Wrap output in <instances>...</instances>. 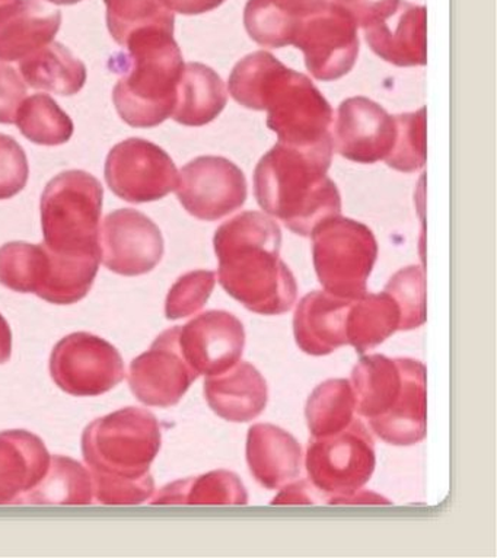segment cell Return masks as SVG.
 Returning <instances> with one entry per match:
<instances>
[{
  "mask_svg": "<svg viewBox=\"0 0 497 558\" xmlns=\"http://www.w3.org/2000/svg\"><path fill=\"white\" fill-rule=\"evenodd\" d=\"M94 501L93 477L80 462L68 457H50L45 478L21 504L89 505Z\"/></svg>",
  "mask_w": 497,
  "mask_h": 558,
  "instance_id": "30",
  "label": "cell"
},
{
  "mask_svg": "<svg viewBox=\"0 0 497 558\" xmlns=\"http://www.w3.org/2000/svg\"><path fill=\"white\" fill-rule=\"evenodd\" d=\"M354 411L387 444L416 445L426 436V369L413 359L362 357L352 374Z\"/></svg>",
  "mask_w": 497,
  "mask_h": 558,
  "instance_id": "5",
  "label": "cell"
},
{
  "mask_svg": "<svg viewBox=\"0 0 497 558\" xmlns=\"http://www.w3.org/2000/svg\"><path fill=\"white\" fill-rule=\"evenodd\" d=\"M396 136V117L369 98H349L337 110L332 149L357 163L386 161Z\"/></svg>",
  "mask_w": 497,
  "mask_h": 558,
  "instance_id": "17",
  "label": "cell"
},
{
  "mask_svg": "<svg viewBox=\"0 0 497 558\" xmlns=\"http://www.w3.org/2000/svg\"><path fill=\"white\" fill-rule=\"evenodd\" d=\"M104 266L120 276H142L162 259L163 238L157 225L141 211H111L99 228Z\"/></svg>",
  "mask_w": 497,
  "mask_h": 558,
  "instance_id": "15",
  "label": "cell"
},
{
  "mask_svg": "<svg viewBox=\"0 0 497 558\" xmlns=\"http://www.w3.org/2000/svg\"><path fill=\"white\" fill-rule=\"evenodd\" d=\"M62 14L40 0H15L0 14V62H21L53 43Z\"/></svg>",
  "mask_w": 497,
  "mask_h": 558,
  "instance_id": "21",
  "label": "cell"
},
{
  "mask_svg": "<svg viewBox=\"0 0 497 558\" xmlns=\"http://www.w3.org/2000/svg\"><path fill=\"white\" fill-rule=\"evenodd\" d=\"M27 97V86L20 73L0 63V124L15 123L16 112Z\"/></svg>",
  "mask_w": 497,
  "mask_h": 558,
  "instance_id": "39",
  "label": "cell"
},
{
  "mask_svg": "<svg viewBox=\"0 0 497 558\" xmlns=\"http://www.w3.org/2000/svg\"><path fill=\"white\" fill-rule=\"evenodd\" d=\"M15 0H0V14L7 10L8 7H11Z\"/></svg>",
  "mask_w": 497,
  "mask_h": 558,
  "instance_id": "45",
  "label": "cell"
},
{
  "mask_svg": "<svg viewBox=\"0 0 497 558\" xmlns=\"http://www.w3.org/2000/svg\"><path fill=\"white\" fill-rule=\"evenodd\" d=\"M216 284L214 271L196 270L181 276L168 293V319H181L198 313L209 301Z\"/></svg>",
  "mask_w": 497,
  "mask_h": 558,
  "instance_id": "36",
  "label": "cell"
},
{
  "mask_svg": "<svg viewBox=\"0 0 497 558\" xmlns=\"http://www.w3.org/2000/svg\"><path fill=\"white\" fill-rule=\"evenodd\" d=\"M227 86L214 69L202 63L184 64L172 119L189 128L209 124L227 106Z\"/></svg>",
  "mask_w": 497,
  "mask_h": 558,
  "instance_id": "26",
  "label": "cell"
},
{
  "mask_svg": "<svg viewBox=\"0 0 497 558\" xmlns=\"http://www.w3.org/2000/svg\"><path fill=\"white\" fill-rule=\"evenodd\" d=\"M161 2L177 14L198 15L216 10L225 0H161Z\"/></svg>",
  "mask_w": 497,
  "mask_h": 558,
  "instance_id": "41",
  "label": "cell"
},
{
  "mask_svg": "<svg viewBox=\"0 0 497 558\" xmlns=\"http://www.w3.org/2000/svg\"><path fill=\"white\" fill-rule=\"evenodd\" d=\"M47 2L54 3V5H75L81 0H47Z\"/></svg>",
  "mask_w": 497,
  "mask_h": 558,
  "instance_id": "44",
  "label": "cell"
},
{
  "mask_svg": "<svg viewBox=\"0 0 497 558\" xmlns=\"http://www.w3.org/2000/svg\"><path fill=\"white\" fill-rule=\"evenodd\" d=\"M348 11L357 27L377 23L390 16L400 7L401 0H332Z\"/></svg>",
  "mask_w": 497,
  "mask_h": 558,
  "instance_id": "40",
  "label": "cell"
},
{
  "mask_svg": "<svg viewBox=\"0 0 497 558\" xmlns=\"http://www.w3.org/2000/svg\"><path fill=\"white\" fill-rule=\"evenodd\" d=\"M104 190L85 171H66L47 184L41 196L45 245L62 257H99Z\"/></svg>",
  "mask_w": 497,
  "mask_h": 558,
  "instance_id": "7",
  "label": "cell"
},
{
  "mask_svg": "<svg viewBox=\"0 0 497 558\" xmlns=\"http://www.w3.org/2000/svg\"><path fill=\"white\" fill-rule=\"evenodd\" d=\"M198 378L180 349V327L163 331L148 352L132 362L129 385L141 402L168 409L179 404Z\"/></svg>",
  "mask_w": 497,
  "mask_h": 558,
  "instance_id": "16",
  "label": "cell"
},
{
  "mask_svg": "<svg viewBox=\"0 0 497 558\" xmlns=\"http://www.w3.org/2000/svg\"><path fill=\"white\" fill-rule=\"evenodd\" d=\"M219 283L246 310L260 315L288 313L295 304V277L280 259L282 231L260 211H244L215 233Z\"/></svg>",
  "mask_w": 497,
  "mask_h": 558,
  "instance_id": "1",
  "label": "cell"
},
{
  "mask_svg": "<svg viewBox=\"0 0 497 558\" xmlns=\"http://www.w3.org/2000/svg\"><path fill=\"white\" fill-rule=\"evenodd\" d=\"M246 461L254 478L275 490L301 473L302 449L287 430L274 425H256L246 438Z\"/></svg>",
  "mask_w": 497,
  "mask_h": 558,
  "instance_id": "24",
  "label": "cell"
},
{
  "mask_svg": "<svg viewBox=\"0 0 497 558\" xmlns=\"http://www.w3.org/2000/svg\"><path fill=\"white\" fill-rule=\"evenodd\" d=\"M244 326L235 315L209 311L180 328L181 353L197 375H218L240 362Z\"/></svg>",
  "mask_w": 497,
  "mask_h": 558,
  "instance_id": "18",
  "label": "cell"
},
{
  "mask_svg": "<svg viewBox=\"0 0 497 558\" xmlns=\"http://www.w3.org/2000/svg\"><path fill=\"white\" fill-rule=\"evenodd\" d=\"M352 300L328 292H311L298 305L293 331L298 345L313 356H326L348 343Z\"/></svg>",
  "mask_w": 497,
  "mask_h": 558,
  "instance_id": "20",
  "label": "cell"
},
{
  "mask_svg": "<svg viewBox=\"0 0 497 558\" xmlns=\"http://www.w3.org/2000/svg\"><path fill=\"white\" fill-rule=\"evenodd\" d=\"M244 484L229 471H211L196 478L180 480L158 492L154 505H245Z\"/></svg>",
  "mask_w": 497,
  "mask_h": 558,
  "instance_id": "29",
  "label": "cell"
},
{
  "mask_svg": "<svg viewBox=\"0 0 497 558\" xmlns=\"http://www.w3.org/2000/svg\"><path fill=\"white\" fill-rule=\"evenodd\" d=\"M372 51L400 68L426 64V8L401 0L390 16L363 28Z\"/></svg>",
  "mask_w": 497,
  "mask_h": 558,
  "instance_id": "19",
  "label": "cell"
},
{
  "mask_svg": "<svg viewBox=\"0 0 497 558\" xmlns=\"http://www.w3.org/2000/svg\"><path fill=\"white\" fill-rule=\"evenodd\" d=\"M332 150L331 137L305 148L279 142L254 172L258 205L296 235L310 236L324 220L340 215L339 189L327 175Z\"/></svg>",
  "mask_w": 497,
  "mask_h": 558,
  "instance_id": "3",
  "label": "cell"
},
{
  "mask_svg": "<svg viewBox=\"0 0 497 558\" xmlns=\"http://www.w3.org/2000/svg\"><path fill=\"white\" fill-rule=\"evenodd\" d=\"M94 499L102 505H140L154 495L153 474L140 480L93 478Z\"/></svg>",
  "mask_w": 497,
  "mask_h": 558,
  "instance_id": "38",
  "label": "cell"
},
{
  "mask_svg": "<svg viewBox=\"0 0 497 558\" xmlns=\"http://www.w3.org/2000/svg\"><path fill=\"white\" fill-rule=\"evenodd\" d=\"M354 393L348 379L318 385L306 404V421L314 438L340 434L353 422Z\"/></svg>",
  "mask_w": 497,
  "mask_h": 558,
  "instance_id": "31",
  "label": "cell"
},
{
  "mask_svg": "<svg viewBox=\"0 0 497 558\" xmlns=\"http://www.w3.org/2000/svg\"><path fill=\"white\" fill-rule=\"evenodd\" d=\"M357 28L348 11L327 0L322 10L306 16L293 46L304 51L306 69L315 80H340L356 63Z\"/></svg>",
  "mask_w": 497,
  "mask_h": 558,
  "instance_id": "13",
  "label": "cell"
},
{
  "mask_svg": "<svg viewBox=\"0 0 497 558\" xmlns=\"http://www.w3.org/2000/svg\"><path fill=\"white\" fill-rule=\"evenodd\" d=\"M401 313L387 292L369 293L353 301L348 317V343L359 353L377 348L400 330Z\"/></svg>",
  "mask_w": 497,
  "mask_h": 558,
  "instance_id": "28",
  "label": "cell"
},
{
  "mask_svg": "<svg viewBox=\"0 0 497 558\" xmlns=\"http://www.w3.org/2000/svg\"><path fill=\"white\" fill-rule=\"evenodd\" d=\"M45 442L28 430L0 432V505L21 504L49 470Z\"/></svg>",
  "mask_w": 497,
  "mask_h": 558,
  "instance_id": "22",
  "label": "cell"
},
{
  "mask_svg": "<svg viewBox=\"0 0 497 558\" xmlns=\"http://www.w3.org/2000/svg\"><path fill=\"white\" fill-rule=\"evenodd\" d=\"M327 0H248L244 11L246 33L270 49H282L295 41L306 16L326 5Z\"/></svg>",
  "mask_w": 497,
  "mask_h": 558,
  "instance_id": "25",
  "label": "cell"
},
{
  "mask_svg": "<svg viewBox=\"0 0 497 558\" xmlns=\"http://www.w3.org/2000/svg\"><path fill=\"white\" fill-rule=\"evenodd\" d=\"M314 504L308 483L300 482L289 484L274 500V505Z\"/></svg>",
  "mask_w": 497,
  "mask_h": 558,
  "instance_id": "42",
  "label": "cell"
},
{
  "mask_svg": "<svg viewBox=\"0 0 497 558\" xmlns=\"http://www.w3.org/2000/svg\"><path fill=\"white\" fill-rule=\"evenodd\" d=\"M319 283L343 300H361L377 262L378 244L371 229L356 220L335 216L311 232Z\"/></svg>",
  "mask_w": 497,
  "mask_h": 558,
  "instance_id": "10",
  "label": "cell"
},
{
  "mask_svg": "<svg viewBox=\"0 0 497 558\" xmlns=\"http://www.w3.org/2000/svg\"><path fill=\"white\" fill-rule=\"evenodd\" d=\"M228 86L242 107L267 111V125L280 144L305 148L331 137L330 104L308 76L284 66L267 51L238 62Z\"/></svg>",
  "mask_w": 497,
  "mask_h": 558,
  "instance_id": "2",
  "label": "cell"
},
{
  "mask_svg": "<svg viewBox=\"0 0 497 558\" xmlns=\"http://www.w3.org/2000/svg\"><path fill=\"white\" fill-rule=\"evenodd\" d=\"M161 449V429L148 410L128 407L98 418L82 435V453L90 477L140 480Z\"/></svg>",
  "mask_w": 497,
  "mask_h": 558,
  "instance_id": "6",
  "label": "cell"
},
{
  "mask_svg": "<svg viewBox=\"0 0 497 558\" xmlns=\"http://www.w3.org/2000/svg\"><path fill=\"white\" fill-rule=\"evenodd\" d=\"M399 305L400 330H414L426 322V284L421 267L401 268L388 282L386 291Z\"/></svg>",
  "mask_w": 497,
  "mask_h": 558,
  "instance_id": "35",
  "label": "cell"
},
{
  "mask_svg": "<svg viewBox=\"0 0 497 558\" xmlns=\"http://www.w3.org/2000/svg\"><path fill=\"white\" fill-rule=\"evenodd\" d=\"M123 47L126 51L111 56L108 62L111 72L121 75L112 90L116 110L132 128H157L174 111L184 71L174 28L141 29Z\"/></svg>",
  "mask_w": 497,
  "mask_h": 558,
  "instance_id": "4",
  "label": "cell"
},
{
  "mask_svg": "<svg viewBox=\"0 0 497 558\" xmlns=\"http://www.w3.org/2000/svg\"><path fill=\"white\" fill-rule=\"evenodd\" d=\"M27 155L14 137L0 134V201L23 192L28 181Z\"/></svg>",
  "mask_w": 497,
  "mask_h": 558,
  "instance_id": "37",
  "label": "cell"
},
{
  "mask_svg": "<svg viewBox=\"0 0 497 558\" xmlns=\"http://www.w3.org/2000/svg\"><path fill=\"white\" fill-rule=\"evenodd\" d=\"M15 124L24 137L43 146L66 144L75 130L71 117L46 94L25 98L16 112Z\"/></svg>",
  "mask_w": 497,
  "mask_h": 558,
  "instance_id": "32",
  "label": "cell"
},
{
  "mask_svg": "<svg viewBox=\"0 0 497 558\" xmlns=\"http://www.w3.org/2000/svg\"><path fill=\"white\" fill-rule=\"evenodd\" d=\"M375 462L374 440L359 421L340 434L314 438L306 449L310 482L330 504H388L374 493L357 495L374 474Z\"/></svg>",
  "mask_w": 497,
  "mask_h": 558,
  "instance_id": "9",
  "label": "cell"
},
{
  "mask_svg": "<svg viewBox=\"0 0 497 558\" xmlns=\"http://www.w3.org/2000/svg\"><path fill=\"white\" fill-rule=\"evenodd\" d=\"M106 180L116 196L140 205L175 192L179 171L166 150L145 138L133 137L108 154Z\"/></svg>",
  "mask_w": 497,
  "mask_h": 558,
  "instance_id": "12",
  "label": "cell"
},
{
  "mask_svg": "<svg viewBox=\"0 0 497 558\" xmlns=\"http://www.w3.org/2000/svg\"><path fill=\"white\" fill-rule=\"evenodd\" d=\"M205 396L219 417L233 423L252 422L267 405V384L260 372L238 362L222 374L207 376Z\"/></svg>",
  "mask_w": 497,
  "mask_h": 558,
  "instance_id": "23",
  "label": "cell"
},
{
  "mask_svg": "<svg viewBox=\"0 0 497 558\" xmlns=\"http://www.w3.org/2000/svg\"><path fill=\"white\" fill-rule=\"evenodd\" d=\"M99 263V257H62L45 244L8 242L0 246V284L50 304L72 305L88 295Z\"/></svg>",
  "mask_w": 497,
  "mask_h": 558,
  "instance_id": "8",
  "label": "cell"
},
{
  "mask_svg": "<svg viewBox=\"0 0 497 558\" xmlns=\"http://www.w3.org/2000/svg\"><path fill=\"white\" fill-rule=\"evenodd\" d=\"M12 354V331L10 324L0 314V365L10 361Z\"/></svg>",
  "mask_w": 497,
  "mask_h": 558,
  "instance_id": "43",
  "label": "cell"
},
{
  "mask_svg": "<svg viewBox=\"0 0 497 558\" xmlns=\"http://www.w3.org/2000/svg\"><path fill=\"white\" fill-rule=\"evenodd\" d=\"M175 193L190 215L214 222L244 206L248 187L244 172L229 159L201 157L179 172Z\"/></svg>",
  "mask_w": 497,
  "mask_h": 558,
  "instance_id": "14",
  "label": "cell"
},
{
  "mask_svg": "<svg viewBox=\"0 0 497 558\" xmlns=\"http://www.w3.org/2000/svg\"><path fill=\"white\" fill-rule=\"evenodd\" d=\"M21 75L34 89L71 97L84 88L85 64L60 43H50L20 62Z\"/></svg>",
  "mask_w": 497,
  "mask_h": 558,
  "instance_id": "27",
  "label": "cell"
},
{
  "mask_svg": "<svg viewBox=\"0 0 497 558\" xmlns=\"http://www.w3.org/2000/svg\"><path fill=\"white\" fill-rule=\"evenodd\" d=\"M50 374L73 397H98L124 379V362L108 341L89 332H73L56 344Z\"/></svg>",
  "mask_w": 497,
  "mask_h": 558,
  "instance_id": "11",
  "label": "cell"
},
{
  "mask_svg": "<svg viewBox=\"0 0 497 558\" xmlns=\"http://www.w3.org/2000/svg\"><path fill=\"white\" fill-rule=\"evenodd\" d=\"M395 117L397 136L387 166L401 172L421 170L426 162V108Z\"/></svg>",
  "mask_w": 497,
  "mask_h": 558,
  "instance_id": "34",
  "label": "cell"
},
{
  "mask_svg": "<svg viewBox=\"0 0 497 558\" xmlns=\"http://www.w3.org/2000/svg\"><path fill=\"white\" fill-rule=\"evenodd\" d=\"M104 3L107 7L108 32L120 46L144 28H174V12L168 10L161 0H104Z\"/></svg>",
  "mask_w": 497,
  "mask_h": 558,
  "instance_id": "33",
  "label": "cell"
}]
</instances>
